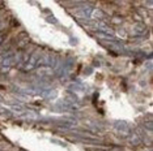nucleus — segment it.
Listing matches in <instances>:
<instances>
[{
    "instance_id": "10",
    "label": "nucleus",
    "mask_w": 153,
    "mask_h": 151,
    "mask_svg": "<svg viewBox=\"0 0 153 151\" xmlns=\"http://www.w3.org/2000/svg\"><path fill=\"white\" fill-rule=\"evenodd\" d=\"M143 128H144V130L147 129L148 133H151L152 132V122L151 121H144L143 122Z\"/></svg>"
},
{
    "instance_id": "11",
    "label": "nucleus",
    "mask_w": 153,
    "mask_h": 151,
    "mask_svg": "<svg viewBox=\"0 0 153 151\" xmlns=\"http://www.w3.org/2000/svg\"><path fill=\"white\" fill-rule=\"evenodd\" d=\"M106 151H123V149L119 146H113V147H109V149H106Z\"/></svg>"
},
{
    "instance_id": "4",
    "label": "nucleus",
    "mask_w": 153,
    "mask_h": 151,
    "mask_svg": "<svg viewBox=\"0 0 153 151\" xmlns=\"http://www.w3.org/2000/svg\"><path fill=\"white\" fill-rule=\"evenodd\" d=\"M90 27H92L94 32H100V33H106V34H110L113 35V29L107 25L106 22L103 21H93L90 23Z\"/></svg>"
},
{
    "instance_id": "3",
    "label": "nucleus",
    "mask_w": 153,
    "mask_h": 151,
    "mask_svg": "<svg viewBox=\"0 0 153 151\" xmlns=\"http://www.w3.org/2000/svg\"><path fill=\"white\" fill-rule=\"evenodd\" d=\"M17 60H19V56L15 55L13 52H8V54H4L0 56V64H1V67H7V68L16 64Z\"/></svg>"
},
{
    "instance_id": "8",
    "label": "nucleus",
    "mask_w": 153,
    "mask_h": 151,
    "mask_svg": "<svg viewBox=\"0 0 153 151\" xmlns=\"http://www.w3.org/2000/svg\"><path fill=\"white\" fill-rule=\"evenodd\" d=\"M96 37H98L100 39L102 40H106V42H117L114 35H110V34H106V33H100V32H96Z\"/></svg>"
},
{
    "instance_id": "9",
    "label": "nucleus",
    "mask_w": 153,
    "mask_h": 151,
    "mask_svg": "<svg viewBox=\"0 0 153 151\" xmlns=\"http://www.w3.org/2000/svg\"><path fill=\"white\" fill-rule=\"evenodd\" d=\"M68 89L71 91H84L86 89V86H85V85H82V84H79V82H75V84L69 85Z\"/></svg>"
},
{
    "instance_id": "1",
    "label": "nucleus",
    "mask_w": 153,
    "mask_h": 151,
    "mask_svg": "<svg viewBox=\"0 0 153 151\" xmlns=\"http://www.w3.org/2000/svg\"><path fill=\"white\" fill-rule=\"evenodd\" d=\"M113 128L114 130L120 136H126L128 137L131 134V126L128 125V122L122 121V120H117V121L113 122Z\"/></svg>"
},
{
    "instance_id": "7",
    "label": "nucleus",
    "mask_w": 153,
    "mask_h": 151,
    "mask_svg": "<svg viewBox=\"0 0 153 151\" xmlns=\"http://www.w3.org/2000/svg\"><path fill=\"white\" fill-rule=\"evenodd\" d=\"M132 32H134V34H136V35H141V34H144L147 32V26L143 22H136L132 26Z\"/></svg>"
},
{
    "instance_id": "2",
    "label": "nucleus",
    "mask_w": 153,
    "mask_h": 151,
    "mask_svg": "<svg viewBox=\"0 0 153 151\" xmlns=\"http://www.w3.org/2000/svg\"><path fill=\"white\" fill-rule=\"evenodd\" d=\"M38 64H39V55H38L37 52H34V54L30 55L29 59H27V60L25 61V63H24V64L21 65V69H22L24 72L33 70Z\"/></svg>"
},
{
    "instance_id": "6",
    "label": "nucleus",
    "mask_w": 153,
    "mask_h": 151,
    "mask_svg": "<svg viewBox=\"0 0 153 151\" xmlns=\"http://www.w3.org/2000/svg\"><path fill=\"white\" fill-rule=\"evenodd\" d=\"M55 73V70L50 67H39V69L37 70V76L39 77H50Z\"/></svg>"
},
{
    "instance_id": "12",
    "label": "nucleus",
    "mask_w": 153,
    "mask_h": 151,
    "mask_svg": "<svg viewBox=\"0 0 153 151\" xmlns=\"http://www.w3.org/2000/svg\"><path fill=\"white\" fill-rule=\"evenodd\" d=\"M5 37H7V34H5V33H0V43H3V42H4Z\"/></svg>"
},
{
    "instance_id": "13",
    "label": "nucleus",
    "mask_w": 153,
    "mask_h": 151,
    "mask_svg": "<svg viewBox=\"0 0 153 151\" xmlns=\"http://www.w3.org/2000/svg\"><path fill=\"white\" fill-rule=\"evenodd\" d=\"M47 21H48V22H50V21H51V22H53V23H56V20H54V17H53V16H51V17H50V16H48V17H47Z\"/></svg>"
},
{
    "instance_id": "5",
    "label": "nucleus",
    "mask_w": 153,
    "mask_h": 151,
    "mask_svg": "<svg viewBox=\"0 0 153 151\" xmlns=\"http://www.w3.org/2000/svg\"><path fill=\"white\" fill-rule=\"evenodd\" d=\"M93 11H94V7L93 5H84L76 12V16H77L80 20H88L92 17Z\"/></svg>"
}]
</instances>
